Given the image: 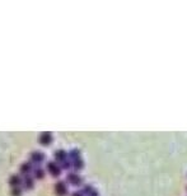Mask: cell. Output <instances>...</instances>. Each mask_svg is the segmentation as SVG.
Masks as SVG:
<instances>
[{"mask_svg":"<svg viewBox=\"0 0 187 196\" xmlns=\"http://www.w3.org/2000/svg\"><path fill=\"white\" fill-rule=\"evenodd\" d=\"M67 191H69V190H67V185L64 181H59L55 185V194L57 196H66Z\"/></svg>","mask_w":187,"mask_h":196,"instance_id":"obj_1","label":"cell"},{"mask_svg":"<svg viewBox=\"0 0 187 196\" xmlns=\"http://www.w3.org/2000/svg\"><path fill=\"white\" fill-rule=\"evenodd\" d=\"M47 171L50 172V175L54 177H59L61 175V168L56 162H48L47 163Z\"/></svg>","mask_w":187,"mask_h":196,"instance_id":"obj_2","label":"cell"},{"mask_svg":"<svg viewBox=\"0 0 187 196\" xmlns=\"http://www.w3.org/2000/svg\"><path fill=\"white\" fill-rule=\"evenodd\" d=\"M29 158H31V162H32L31 164H40L46 159V155L41 152H33Z\"/></svg>","mask_w":187,"mask_h":196,"instance_id":"obj_3","label":"cell"},{"mask_svg":"<svg viewBox=\"0 0 187 196\" xmlns=\"http://www.w3.org/2000/svg\"><path fill=\"white\" fill-rule=\"evenodd\" d=\"M66 180H67V182H70L74 186H80L83 183V178L78 173H69L66 177Z\"/></svg>","mask_w":187,"mask_h":196,"instance_id":"obj_4","label":"cell"},{"mask_svg":"<svg viewBox=\"0 0 187 196\" xmlns=\"http://www.w3.org/2000/svg\"><path fill=\"white\" fill-rule=\"evenodd\" d=\"M38 142L43 146H48L52 142V135L50 132H42L41 135L38 136Z\"/></svg>","mask_w":187,"mask_h":196,"instance_id":"obj_5","label":"cell"},{"mask_svg":"<svg viewBox=\"0 0 187 196\" xmlns=\"http://www.w3.org/2000/svg\"><path fill=\"white\" fill-rule=\"evenodd\" d=\"M55 159H56V163L60 164L62 162H65L67 161V153L65 150H62V149H59V150H56L55 152V154H54Z\"/></svg>","mask_w":187,"mask_h":196,"instance_id":"obj_6","label":"cell"},{"mask_svg":"<svg viewBox=\"0 0 187 196\" xmlns=\"http://www.w3.org/2000/svg\"><path fill=\"white\" fill-rule=\"evenodd\" d=\"M22 183H23V180L19 176H11L10 178H9V185L11 186V188H14V187H22Z\"/></svg>","mask_w":187,"mask_h":196,"instance_id":"obj_7","label":"cell"},{"mask_svg":"<svg viewBox=\"0 0 187 196\" xmlns=\"http://www.w3.org/2000/svg\"><path fill=\"white\" fill-rule=\"evenodd\" d=\"M21 172H22V176H31L32 173V164L31 163H23L21 166Z\"/></svg>","mask_w":187,"mask_h":196,"instance_id":"obj_8","label":"cell"},{"mask_svg":"<svg viewBox=\"0 0 187 196\" xmlns=\"http://www.w3.org/2000/svg\"><path fill=\"white\" fill-rule=\"evenodd\" d=\"M23 183H22V186H24L27 190H31V188H33V178H32V176H24L23 177Z\"/></svg>","mask_w":187,"mask_h":196,"instance_id":"obj_9","label":"cell"},{"mask_svg":"<svg viewBox=\"0 0 187 196\" xmlns=\"http://www.w3.org/2000/svg\"><path fill=\"white\" fill-rule=\"evenodd\" d=\"M82 194L85 195V196H99L98 195V191H97L96 188H93L92 186H85L83 188V192Z\"/></svg>","mask_w":187,"mask_h":196,"instance_id":"obj_10","label":"cell"},{"mask_svg":"<svg viewBox=\"0 0 187 196\" xmlns=\"http://www.w3.org/2000/svg\"><path fill=\"white\" fill-rule=\"evenodd\" d=\"M32 173L36 178H38V180H42L43 177H45V171L40 167H32Z\"/></svg>","mask_w":187,"mask_h":196,"instance_id":"obj_11","label":"cell"},{"mask_svg":"<svg viewBox=\"0 0 187 196\" xmlns=\"http://www.w3.org/2000/svg\"><path fill=\"white\" fill-rule=\"evenodd\" d=\"M71 166H73V168H75L77 171H79V169H82L84 167V162L82 161V158L74 159V161L71 162Z\"/></svg>","mask_w":187,"mask_h":196,"instance_id":"obj_12","label":"cell"},{"mask_svg":"<svg viewBox=\"0 0 187 196\" xmlns=\"http://www.w3.org/2000/svg\"><path fill=\"white\" fill-rule=\"evenodd\" d=\"M69 155H70V158L73 159V161L74 159H78V158H80V150L79 149H71Z\"/></svg>","mask_w":187,"mask_h":196,"instance_id":"obj_13","label":"cell"},{"mask_svg":"<svg viewBox=\"0 0 187 196\" xmlns=\"http://www.w3.org/2000/svg\"><path fill=\"white\" fill-rule=\"evenodd\" d=\"M21 195H22V187L11 188V196H21Z\"/></svg>","mask_w":187,"mask_h":196,"instance_id":"obj_14","label":"cell"},{"mask_svg":"<svg viewBox=\"0 0 187 196\" xmlns=\"http://www.w3.org/2000/svg\"><path fill=\"white\" fill-rule=\"evenodd\" d=\"M71 196H84V195H83L82 192H74Z\"/></svg>","mask_w":187,"mask_h":196,"instance_id":"obj_15","label":"cell"}]
</instances>
